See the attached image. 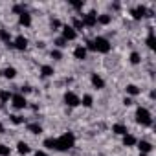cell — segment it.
<instances>
[{
	"label": "cell",
	"mask_w": 156,
	"mask_h": 156,
	"mask_svg": "<svg viewBox=\"0 0 156 156\" xmlns=\"http://www.w3.org/2000/svg\"><path fill=\"white\" fill-rule=\"evenodd\" d=\"M73 145H75L73 132H64L62 136L55 138V151H70Z\"/></svg>",
	"instance_id": "6da1fadb"
},
{
	"label": "cell",
	"mask_w": 156,
	"mask_h": 156,
	"mask_svg": "<svg viewBox=\"0 0 156 156\" xmlns=\"http://www.w3.org/2000/svg\"><path fill=\"white\" fill-rule=\"evenodd\" d=\"M136 121H138L141 127H151V125H152L151 112H149L145 107H138V108H136Z\"/></svg>",
	"instance_id": "7a4b0ae2"
},
{
	"label": "cell",
	"mask_w": 156,
	"mask_h": 156,
	"mask_svg": "<svg viewBox=\"0 0 156 156\" xmlns=\"http://www.w3.org/2000/svg\"><path fill=\"white\" fill-rule=\"evenodd\" d=\"M92 44H94V51H99V53H108L110 48H112V44L105 37H96L92 41Z\"/></svg>",
	"instance_id": "3957f363"
},
{
	"label": "cell",
	"mask_w": 156,
	"mask_h": 156,
	"mask_svg": "<svg viewBox=\"0 0 156 156\" xmlns=\"http://www.w3.org/2000/svg\"><path fill=\"white\" fill-rule=\"evenodd\" d=\"M11 105H13L17 110H22V108L28 107V101H26V98H24L22 94H11Z\"/></svg>",
	"instance_id": "277c9868"
},
{
	"label": "cell",
	"mask_w": 156,
	"mask_h": 156,
	"mask_svg": "<svg viewBox=\"0 0 156 156\" xmlns=\"http://www.w3.org/2000/svg\"><path fill=\"white\" fill-rule=\"evenodd\" d=\"M83 26L85 28H94L96 24H98V13L96 11H88L87 15H83Z\"/></svg>",
	"instance_id": "5b68a950"
},
{
	"label": "cell",
	"mask_w": 156,
	"mask_h": 156,
	"mask_svg": "<svg viewBox=\"0 0 156 156\" xmlns=\"http://www.w3.org/2000/svg\"><path fill=\"white\" fill-rule=\"evenodd\" d=\"M64 103L68 107H77V105H81V98L77 96L75 92H66L64 94Z\"/></svg>",
	"instance_id": "8992f818"
},
{
	"label": "cell",
	"mask_w": 156,
	"mask_h": 156,
	"mask_svg": "<svg viewBox=\"0 0 156 156\" xmlns=\"http://www.w3.org/2000/svg\"><path fill=\"white\" fill-rule=\"evenodd\" d=\"M62 39L68 42V41H75L77 39V31L72 28V26H62Z\"/></svg>",
	"instance_id": "52a82bcc"
},
{
	"label": "cell",
	"mask_w": 156,
	"mask_h": 156,
	"mask_svg": "<svg viewBox=\"0 0 156 156\" xmlns=\"http://www.w3.org/2000/svg\"><path fill=\"white\" fill-rule=\"evenodd\" d=\"M11 46L17 48V50H20V51H24V50L28 48V39H26L24 35H19V37H15V41L11 42Z\"/></svg>",
	"instance_id": "ba28073f"
},
{
	"label": "cell",
	"mask_w": 156,
	"mask_h": 156,
	"mask_svg": "<svg viewBox=\"0 0 156 156\" xmlns=\"http://www.w3.org/2000/svg\"><path fill=\"white\" fill-rule=\"evenodd\" d=\"M147 13H149V9L143 8V6H138V8H132V9H130V15H132L136 20H141L143 17H147Z\"/></svg>",
	"instance_id": "9c48e42d"
},
{
	"label": "cell",
	"mask_w": 156,
	"mask_h": 156,
	"mask_svg": "<svg viewBox=\"0 0 156 156\" xmlns=\"http://www.w3.org/2000/svg\"><path fill=\"white\" fill-rule=\"evenodd\" d=\"M136 143H138V149H140L141 154H149L152 151V143L147 141V140H141V141H136Z\"/></svg>",
	"instance_id": "30bf717a"
},
{
	"label": "cell",
	"mask_w": 156,
	"mask_h": 156,
	"mask_svg": "<svg viewBox=\"0 0 156 156\" xmlns=\"http://www.w3.org/2000/svg\"><path fill=\"white\" fill-rule=\"evenodd\" d=\"M92 85L98 88V90H101V88H105V81H103V77L101 75H98V73H92Z\"/></svg>",
	"instance_id": "8fae6325"
},
{
	"label": "cell",
	"mask_w": 156,
	"mask_h": 156,
	"mask_svg": "<svg viewBox=\"0 0 156 156\" xmlns=\"http://www.w3.org/2000/svg\"><path fill=\"white\" fill-rule=\"evenodd\" d=\"M19 24H20V26H26V28L31 26V15H30L28 11H24L22 15H19Z\"/></svg>",
	"instance_id": "7c38bea8"
},
{
	"label": "cell",
	"mask_w": 156,
	"mask_h": 156,
	"mask_svg": "<svg viewBox=\"0 0 156 156\" xmlns=\"http://www.w3.org/2000/svg\"><path fill=\"white\" fill-rule=\"evenodd\" d=\"M73 57L79 59V61L87 59V48H85V46H77V48L73 50Z\"/></svg>",
	"instance_id": "4fadbf2b"
},
{
	"label": "cell",
	"mask_w": 156,
	"mask_h": 156,
	"mask_svg": "<svg viewBox=\"0 0 156 156\" xmlns=\"http://www.w3.org/2000/svg\"><path fill=\"white\" fill-rule=\"evenodd\" d=\"M2 75L6 77V79H15V77H17V70L13 66H8V68L2 70Z\"/></svg>",
	"instance_id": "5bb4252c"
},
{
	"label": "cell",
	"mask_w": 156,
	"mask_h": 156,
	"mask_svg": "<svg viewBox=\"0 0 156 156\" xmlns=\"http://www.w3.org/2000/svg\"><path fill=\"white\" fill-rule=\"evenodd\" d=\"M147 46H149L151 50H154V48H156V37H154V31H152V28H149V37H147Z\"/></svg>",
	"instance_id": "9a60e30c"
},
{
	"label": "cell",
	"mask_w": 156,
	"mask_h": 156,
	"mask_svg": "<svg viewBox=\"0 0 156 156\" xmlns=\"http://www.w3.org/2000/svg\"><path fill=\"white\" fill-rule=\"evenodd\" d=\"M112 132L123 136V134H127V127H125L123 123H116V125H112Z\"/></svg>",
	"instance_id": "2e32d148"
},
{
	"label": "cell",
	"mask_w": 156,
	"mask_h": 156,
	"mask_svg": "<svg viewBox=\"0 0 156 156\" xmlns=\"http://www.w3.org/2000/svg\"><path fill=\"white\" fill-rule=\"evenodd\" d=\"M110 20H112V17H110V15H107V13L98 15V24H101V26H108V24H110Z\"/></svg>",
	"instance_id": "e0dca14e"
},
{
	"label": "cell",
	"mask_w": 156,
	"mask_h": 156,
	"mask_svg": "<svg viewBox=\"0 0 156 156\" xmlns=\"http://www.w3.org/2000/svg\"><path fill=\"white\" fill-rule=\"evenodd\" d=\"M41 73H42V77H51L55 72H53V66L44 64V66H41Z\"/></svg>",
	"instance_id": "ac0fdd59"
},
{
	"label": "cell",
	"mask_w": 156,
	"mask_h": 156,
	"mask_svg": "<svg viewBox=\"0 0 156 156\" xmlns=\"http://www.w3.org/2000/svg\"><path fill=\"white\" fill-rule=\"evenodd\" d=\"M123 145H125V147L136 145V138H134L132 134H123Z\"/></svg>",
	"instance_id": "d6986e66"
},
{
	"label": "cell",
	"mask_w": 156,
	"mask_h": 156,
	"mask_svg": "<svg viewBox=\"0 0 156 156\" xmlns=\"http://www.w3.org/2000/svg\"><path fill=\"white\" fill-rule=\"evenodd\" d=\"M81 105H83V107H87V108H90V107L94 105V98H92L90 94H85V96H83V99H81Z\"/></svg>",
	"instance_id": "ffe728a7"
},
{
	"label": "cell",
	"mask_w": 156,
	"mask_h": 156,
	"mask_svg": "<svg viewBox=\"0 0 156 156\" xmlns=\"http://www.w3.org/2000/svg\"><path fill=\"white\" fill-rule=\"evenodd\" d=\"M17 151H19L20 154H28L31 149H30V145H28L26 141H19V143H17Z\"/></svg>",
	"instance_id": "44dd1931"
},
{
	"label": "cell",
	"mask_w": 156,
	"mask_h": 156,
	"mask_svg": "<svg viewBox=\"0 0 156 156\" xmlns=\"http://www.w3.org/2000/svg\"><path fill=\"white\" fill-rule=\"evenodd\" d=\"M28 132H31V134H41V132H42V127H41L39 123H30V125H28Z\"/></svg>",
	"instance_id": "7402d4cb"
},
{
	"label": "cell",
	"mask_w": 156,
	"mask_h": 156,
	"mask_svg": "<svg viewBox=\"0 0 156 156\" xmlns=\"http://www.w3.org/2000/svg\"><path fill=\"white\" fill-rule=\"evenodd\" d=\"M72 28H73L75 31H83V28H85V26H83V20H81V19H73V20H72Z\"/></svg>",
	"instance_id": "603a6c76"
},
{
	"label": "cell",
	"mask_w": 156,
	"mask_h": 156,
	"mask_svg": "<svg viewBox=\"0 0 156 156\" xmlns=\"http://www.w3.org/2000/svg\"><path fill=\"white\" fill-rule=\"evenodd\" d=\"M0 41H4L6 44H9V42H11V35H9V31H8V30H0Z\"/></svg>",
	"instance_id": "cb8c5ba5"
},
{
	"label": "cell",
	"mask_w": 156,
	"mask_h": 156,
	"mask_svg": "<svg viewBox=\"0 0 156 156\" xmlns=\"http://www.w3.org/2000/svg\"><path fill=\"white\" fill-rule=\"evenodd\" d=\"M125 90H127V94H129V96H138V94H140V88H138L136 85H127V88H125Z\"/></svg>",
	"instance_id": "d4e9b609"
},
{
	"label": "cell",
	"mask_w": 156,
	"mask_h": 156,
	"mask_svg": "<svg viewBox=\"0 0 156 156\" xmlns=\"http://www.w3.org/2000/svg\"><path fill=\"white\" fill-rule=\"evenodd\" d=\"M11 99V94L8 90H0V103H8Z\"/></svg>",
	"instance_id": "484cf974"
},
{
	"label": "cell",
	"mask_w": 156,
	"mask_h": 156,
	"mask_svg": "<svg viewBox=\"0 0 156 156\" xmlns=\"http://www.w3.org/2000/svg\"><path fill=\"white\" fill-rule=\"evenodd\" d=\"M9 119H11V123H13V125H20V123H24V118H22V116H19V114H11V116H9Z\"/></svg>",
	"instance_id": "4316f807"
},
{
	"label": "cell",
	"mask_w": 156,
	"mask_h": 156,
	"mask_svg": "<svg viewBox=\"0 0 156 156\" xmlns=\"http://www.w3.org/2000/svg\"><path fill=\"white\" fill-rule=\"evenodd\" d=\"M42 145H44L46 149H51V151H55V138H46Z\"/></svg>",
	"instance_id": "83f0119b"
},
{
	"label": "cell",
	"mask_w": 156,
	"mask_h": 156,
	"mask_svg": "<svg viewBox=\"0 0 156 156\" xmlns=\"http://www.w3.org/2000/svg\"><path fill=\"white\" fill-rule=\"evenodd\" d=\"M11 154V149L4 143H0V156H9Z\"/></svg>",
	"instance_id": "f1b7e54d"
},
{
	"label": "cell",
	"mask_w": 156,
	"mask_h": 156,
	"mask_svg": "<svg viewBox=\"0 0 156 156\" xmlns=\"http://www.w3.org/2000/svg\"><path fill=\"white\" fill-rule=\"evenodd\" d=\"M26 11V6H22V4H15L13 6V13H17V15H22Z\"/></svg>",
	"instance_id": "f546056e"
},
{
	"label": "cell",
	"mask_w": 156,
	"mask_h": 156,
	"mask_svg": "<svg viewBox=\"0 0 156 156\" xmlns=\"http://www.w3.org/2000/svg\"><path fill=\"white\" fill-rule=\"evenodd\" d=\"M53 44H55V46H57V48H64V46H66V44H68V42H66V41H64V39H62V37H57V39H55V41H53Z\"/></svg>",
	"instance_id": "4dcf8cb0"
},
{
	"label": "cell",
	"mask_w": 156,
	"mask_h": 156,
	"mask_svg": "<svg viewBox=\"0 0 156 156\" xmlns=\"http://www.w3.org/2000/svg\"><path fill=\"white\" fill-rule=\"evenodd\" d=\"M140 61H141L140 53H138V51H132V53H130V62H132V64H138Z\"/></svg>",
	"instance_id": "1f68e13d"
},
{
	"label": "cell",
	"mask_w": 156,
	"mask_h": 156,
	"mask_svg": "<svg viewBox=\"0 0 156 156\" xmlns=\"http://www.w3.org/2000/svg\"><path fill=\"white\" fill-rule=\"evenodd\" d=\"M51 59H55V61H61V59H62V53H61V50H51Z\"/></svg>",
	"instance_id": "d6a6232c"
},
{
	"label": "cell",
	"mask_w": 156,
	"mask_h": 156,
	"mask_svg": "<svg viewBox=\"0 0 156 156\" xmlns=\"http://www.w3.org/2000/svg\"><path fill=\"white\" fill-rule=\"evenodd\" d=\"M72 4V8H75V9H81L83 6H85V0H77V2H70Z\"/></svg>",
	"instance_id": "836d02e7"
},
{
	"label": "cell",
	"mask_w": 156,
	"mask_h": 156,
	"mask_svg": "<svg viewBox=\"0 0 156 156\" xmlns=\"http://www.w3.org/2000/svg\"><path fill=\"white\" fill-rule=\"evenodd\" d=\"M51 28H53V30H57V28H61V22H59L57 19H53V20H51Z\"/></svg>",
	"instance_id": "e575fe53"
},
{
	"label": "cell",
	"mask_w": 156,
	"mask_h": 156,
	"mask_svg": "<svg viewBox=\"0 0 156 156\" xmlns=\"http://www.w3.org/2000/svg\"><path fill=\"white\" fill-rule=\"evenodd\" d=\"M30 92H31V87H28V85L22 87V96H24V94H30Z\"/></svg>",
	"instance_id": "d590c367"
},
{
	"label": "cell",
	"mask_w": 156,
	"mask_h": 156,
	"mask_svg": "<svg viewBox=\"0 0 156 156\" xmlns=\"http://www.w3.org/2000/svg\"><path fill=\"white\" fill-rule=\"evenodd\" d=\"M123 105H125V107L132 105V99H130V98H125V99H123Z\"/></svg>",
	"instance_id": "8d00e7d4"
},
{
	"label": "cell",
	"mask_w": 156,
	"mask_h": 156,
	"mask_svg": "<svg viewBox=\"0 0 156 156\" xmlns=\"http://www.w3.org/2000/svg\"><path fill=\"white\" fill-rule=\"evenodd\" d=\"M35 156H48V152H44V151H37Z\"/></svg>",
	"instance_id": "74e56055"
},
{
	"label": "cell",
	"mask_w": 156,
	"mask_h": 156,
	"mask_svg": "<svg viewBox=\"0 0 156 156\" xmlns=\"http://www.w3.org/2000/svg\"><path fill=\"white\" fill-rule=\"evenodd\" d=\"M0 134H4V125H2V121H0Z\"/></svg>",
	"instance_id": "f35d334b"
},
{
	"label": "cell",
	"mask_w": 156,
	"mask_h": 156,
	"mask_svg": "<svg viewBox=\"0 0 156 156\" xmlns=\"http://www.w3.org/2000/svg\"><path fill=\"white\" fill-rule=\"evenodd\" d=\"M140 156H147V154H140Z\"/></svg>",
	"instance_id": "ab89813d"
}]
</instances>
